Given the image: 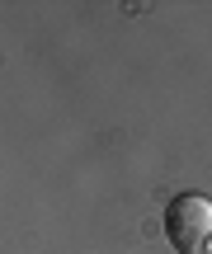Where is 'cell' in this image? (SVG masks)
<instances>
[{"label":"cell","mask_w":212,"mask_h":254,"mask_svg":"<svg viewBox=\"0 0 212 254\" xmlns=\"http://www.w3.org/2000/svg\"><path fill=\"white\" fill-rule=\"evenodd\" d=\"M208 254H212V250H208Z\"/></svg>","instance_id":"cell-2"},{"label":"cell","mask_w":212,"mask_h":254,"mask_svg":"<svg viewBox=\"0 0 212 254\" xmlns=\"http://www.w3.org/2000/svg\"><path fill=\"white\" fill-rule=\"evenodd\" d=\"M165 236L179 254H208L212 250V202L203 193H179L165 207Z\"/></svg>","instance_id":"cell-1"}]
</instances>
